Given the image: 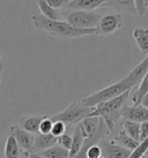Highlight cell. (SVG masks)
Here are the masks:
<instances>
[{
    "label": "cell",
    "instance_id": "cell-9",
    "mask_svg": "<svg viewBox=\"0 0 148 158\" xmlns=\"http://www.w3.org/2000/svg\"><path fill=\"white\" fill-rule=\"evenodd\" d=\"M122 118L133 123H148V109L139 105H126L122 111Z\"/></svg>",
    "mask_w": 148,
    "mask_h": 158
},
{
    "label": "cell",
    "instance_id": "cell-36",
    "mask_svg": "<svg viewBox=\"0 0 148 158\" xmlns=\"http://www.w3.org/2000/svg\"><path fill=\"white\" fill-rule=\"evenodd\" d=\"M98 158H104V157H103V156H101V157H98Z\"/></svg>",
    "mask_w": 148,
    "mask_h": 158
},
{
    "label": "cell",
    "instance_id": "cell-6",
    "mask_svg": "<svg viewBox=\"0 0 148 158\" xmlns=\"http://www.w3.org/2000/svg\"><path fill=\"white\" fill-rule=\"evenodd\" d=\"M124 24L123 16L119 13H111L107 15H102L100 22L96 27V35L110 36L119 30Z\"/></svg>",
    "mask_w": 148,
    "mask_h": 158
},
{
    "label": "cell",
    "instance_id": "cell-3",
    "mask_svg": "<svg viewBox=\"0 0 148 158\" xmlns=\"http://www.w3.org/2000/svg\"><path fill=\"white\" fill-rule=\"evenodd\" d=\"M133 88H134V85H133V83L131 82V80L128 79V76L126 75L124 79L119 80L117 82L110 84V85L101 89L98 91L94 92L92 95H88V96L83 97L82 99L80 101V103L83 106L94 107V106H96L100 103L110 101L112 98H116V97L123 95L124 92L131 91Z\"/></svg>",
    "mask_w": 148,
    "mask_h": 158
},
{
    "label": "cell",
    "instance_id": "cell-34",
    "mask_svg": "<svg viewBox=\"0 0 148 158\" xmlns=\"http://www.w3.org/2000/svg\"><path fill=\"white\" fill-rule=\"evenodd\" d=\"M28 158H45V157H43V156H41L38 154H30L28 156Z\"/></svg>",
    "mask_w": 148,
    "mask_h": 158
},
{
    "label": "cell",
    "instance_id": "cell-15",
    "mask_svg": "<svg viewBox=\"0 0 148 158\" xmlns=\"http://www.w3.org/2000/svg\"><path fill=\"white\" fill-rule=\"evenodd\" d=\"M22 156H24L23 151L20 149V147H19L16 140L14 139V136L9 133L6 137L2 158H21Z\"/></svg>",
    "mask_w": 148,
    "mask_h": 158
},
{
    "label": "cell",
    "instance_id": "cell-33",
    "mask_svg": "<svg viewBox=\"0 0 148 158\" xmlns=\"http://www.w3.org/2000/svg\"><path fill=\"white\" fill-rule=\"evenodd\" d=\"M2 69H4V64H2V54H1V52H0V84H1V81H2V79H1Z\"/></svg>",
    "mask_w": 148,
    "mask_h": 158
},
{
    "label": "cell",
    "instance_id": "cell-27",
    "mask_svg": "<svg viewBox=\"0 0 148 158\" xmlns=\"http://www.w3.org/2000/svg\"><path fill=\"white\" fill-rule=\"evenodd\" d=\"M52 127H53V121L50 118L45 117L42 120L41 125H39V133L41 134H51Z\"/></svg>",
    "mask_w": 148,
    "mask_h": 158
},
{
    "label": "cell",
    "instance_id": "cell-21",
    "mask_svg": "<svg viewBox=\"0 0 148 158\" xmlns=\"http://www.w3.org/2000/svg\"><path fill=\"white\" fill-rule=\"evenodd\" d=\"M38 155H41V156H43L45 158H70L68 150L60 147L59 144L52 145L49 149L39 152Z\"/></svg>",
    "mask_w": 148,
    "mask_h": 158
},
{
    "label": "cell",
    "instance_id": "cell-32",
    "mask_svg": "<svg viewBox=\"0 0 148 158\" xmlns=\"http://www.w3.org/2000/svg\"><path fill=\"white\" fill-rule=\"evenodd\" d=\"M140 104L144 106V107L148 109V92L144 96V98H142V101H141V103H140Z\"/></svg>",
    "mask_w": 148,
    "mask_h": 158
},
{
    "label": "cell",
    "instance_id": "cell-35",
    "mask_svg": "<svg viewBox=\"0 0 148 158\" xmlns=\"http://www.w3.org/2000/svg\"><path fill=\"white\" fill-rule=\"evenodd\" d=\"M145 6H146V9H148V0H145Z\"/></svg>",
    "mask_w": 148,
    "mask_h": 158
},
{
    "label": "cell",
    "instance_id": "cell-14",
    "mask_svg": "<svg viewBox=\"0 0 148 158\" xmlns=\"http://www.w3.org/2000/svg\"><path fill=\"white\" fill-rule=\"evenodd\" d=\"M107 0H72L67 8L76 10H88L94 12L100 7H104Z\"/></svg>",
    "mask_w": 148,
    "mask_h": 158
},
{
    "label": "cell",
    "instance_id": "cell-12",
    "mask_svg": "<svg viewBox=\"0 0 148 158\" xmlns=\"http://www.w3.org/2000/svg\"><path fill=\"white\" fill-rule=\"evenodd\" d=\"M104 7L120 12V13H126L131 15H137V6H135V0H107Z\"/></svg>",
    "mask_w": 148,
    "mask_h": 158
},
{
    "label": "cell",
    "instance_id": "cell-10",
    "mask_svg": "<svg viewBox=\"0 0 148 158\" xmlns=\"http://www.w3.org/2000/svg\"><path fill=\"white\" fill-rule=\"evenodd\" d=\"M109 133H110L109 129L107 128L104 121L100 118V123H98V128H97L96 133L93 136H90V137H88V139L85 140L82 149L80 150V152L76 156H74L73 158H87L86 157V150H87L88 147H90L93 144H97L102 139H105V136L108 135Z\"/></svg>",
    "mask_w": 148,
    "mask_h": 158
},
{
    "label": "cell",
    "instance_id": "cell-17",
    "mask_svg": "<svg viewBox=\"0 0 148 158\" xmlns=\"http://www.w3.org/2000/svg\"><path fill=\"white\" fill-rule=\"evenodd\" d=\"M36 5L38 7L41 15L49 20H54V21H63V16L59 10L53 9L50 5L46 2V0H35Z\"/></svg>",
    "mask_w": 148,
    "mask_h": 158
},
{
    "label": "cell",
    "instance_id": "cell-25",
    "mask_svg": "<svg viewBox=\"0 0 148 158\" xmlns=\"http://www.w3.org/2000/svg\"><path fill=\"white\" fill-rule=\"evenodd\" d=\"M67 131V126H66L64 123H60V121H53V127L52 131H51V134H52L54 137H59L63 134H65Z\"/></svg>",
    "mask_w": 148,
    "mask_h": 158
},
{
    "label": "cell",
    "instance_id": "cell-31",
    "mask_svg": "<svg viewBox=\"0 0 148 158\" xmlns=\"http://www.w3.org/2000/svg\"><path fill=\"white\" fill-rule=\"evenodd\" d=\"M146 137H148V123H140V141L145 140Z\"/></svg>",
    "mask_w": 148,
    "mask_h": 158
},
{
    "label": "cell",
    "instance_id": "cell-13",
    "mask_svg": "<svg viewBox=\"0 0 148 158\" xmlns=\"http://www.w3.org/2000/svg\"><path fill=\"white\" fill-rule=\"evenodd\" d=\"M44 118L45 115H23L19 119L18 126L26 132L37 134L39 133V125Z\"/></svg>",
    "mask_w": 148,
    "mask_h": 158
},
{
    "label": "cell",
    "instance_id": "cell-2",
    "mask_svg": "<svg viewBox=\"0 0 148 158\" xmlns=\"http://www.w3.org/2000/svg\"><path fill=\"white\" fill-rule=\"evenodd\" d=\"M130 95L131 91H126L116 98L97 104L93 107V111L89 117L101 118L104 121L109 132H113L119 119L122 118V111L124 109V106H126Z\"/></svg>",
    "mask_w": 148,
    "mask_h": 158
},
{
    "label": "cell",
    "instance_id": "cell-18",
    "mask_svg": "<svg viewBox=\"0 0 148 158\" xmlns=\"http://www.w3.org/2000/svg\"><path fill=\"white\" fill-rule=\"evenodd\" d=\"M133 38L140 52L148 56V28H135L133 30Z\"/></svg>",
    "mask_w": 148,
    "mask_h": 158
},
{
    "label": "cell",
    "instance_id": "cell-28",
    "mask_svg": "<svg viewBox=\"0 0 148 158\" xmlns=\"http://www.w3.org/2000/svg\"><path fill=\"white\" fill-rule=\"evenodd\" d=\"M57 144H59L63 148L70 150L71 145H72V135H70L68 133L63 134V135L57 139Z\"/></svg>",
    "mask_w": 148,
    "mask_h": 158
},
{
    "label": "cell",
    "instance_id": "cell-19",
    "mask_svg": "<svg viewBox=\"0 0 148 158\" xmlns=\"http://www.w3.org/2000/svg\"><path fill=\"white\" fill-rule=\"evenodd\" d=\"M83 142H85V139L80 132L79 125H75V127L73 129V134H72V145H71V149L68 150L70 158H73L74 156H76L80 152V150L82 149L83 147Z\"/></svg>",
    "mask_w": 148,
    "mask_h": 158
},
{
    "label": "cell",
    "instance_id": "cell-16",
    "mask_svg": "<svg viewBox=\"0 0 148 158\" xmlns=\"http://www.w3.org/2000/svg\"><path fill=\"white\" fill-rule=\"evenodd\" d=\"M98 123H100V118H97V117H87L86 119H83L81 123H78L80 132L85 140L95 134L98 128Z\"/></svg>",
    "mask_w": 148,
    "mask_h": 158
},
{
    "label": "cell",
    "instance_id": "cell-24",
    "mask_svg": "<svg viewBox=\"0 0 148 158\" xmlns=\"http://www.w3.org/2000/svg\"><path fill=\"white\" fill-rule=\"evenodd\" d=\"M147 150H148V137H146L145 140L140 141L139 145L131 152L130 158H144Z\"/></svg>",
    "mask_w": 148,
    "mask_h": 158
},
{
    "label": "cell",
    "instance_id": "cell-1",
    "mask_svg": "<svg viewBox=\"0 0 148 158\" xmlns=\"http://www.w3.org/2000/svg\"><path fill=\"white\" fill-rule=\"evenodd\" d=\"M31 22L35 29L46 32L51 37L59 40H71L85 36L96 35V29H76L66 21H54L44 18L43 15H33Z\"/></svg>",
    "mask_w": 148,
    "mask_h": 158
},
{
    "label": "cell",
    "instance_id": "cell-23",
    "mask_svg": "<svg viewBox=\"0 0 148 158\" xmlns=\"http://www.w3.org/2000/svg\"><path fill=\"white\" fill-rule=\"evenodd\" d=\"M123 131L128 136H131L133 140L138 142L140 141V123L128 121V120H123Z\"/></svg>",
    "mask_w": 148,
    "mask_h": 158
},
{
    "label": "cell",
    "instance_id": "cell-7",
    "mask_svg": "<svg viewBox=\"0 0 148 158\" xmlns=\"http://www.w3.org/2000/svg\"><path fill=\"white\" fill-rule=\"evenodd\" d=\"M9 133L16 140L20 149L24 154V157H28L31 154V150H33V144H34V140H35V134H31L29 132L23 131L22 128L19 127L18 125L12 126V127L9 128Z\"/></svg>",
    "mask_w": 148,
    "mask_h": 158
},
{
    "label": "cell",
    "instance_id": "cell-22",
    "mask_svg": "<svg viewBox=\"0 0 148 158\" xmlns=\"http://www.w3.org/2000/svg\"><path fill=\"white\" fill-rule=\"evenodd\" d=\"M147 92H148V72L146 73L142 81L138 85L137 90L132 95V103H133V105H139L140 103H141V101H142L144 96Z\"/></svg>",
    "mask_w": 148,
    "mask_h": 158
},
{
    "label": "cell",
    "instance_id": "cell-8",
    "mask_svg": "<svg viewBox=\"0 0 148 158\" xmlns=\"http://www.w3.org/2000/svg\"><path fill=\"white\" fill-rule=\"evenodd\" d=\"M97 144L101 147L102 156L104 158H130L132 152L117 144L115 141H109L105 139H102Z\"/></svg>",
    "mask_w": 148,
    "mask_h": 158
},
{
    "label": "cell",
    "instance_id": "cell-29",
    "mask_svg": "<svg viewBox=\"0 0 148 158\" xmlns=\"http://www.w3.org/2000/svg\"><path fill=\"white\" fill-rule=\"evenodd\" d=\"M102 156V150L98 144H93L88 147L86 150V157L87 158H98Z\"/></svg>",
    "mask_w": 148,
    "mask_h": 158
},
{
    "label": "cell",
    "instance_id": "cell-4",
    "mask_svg": "<svg viewBox=\"0 0 148 158\" xmlns=\"http://www.w3.org/2000/svg\"><path fill=\"white\" fill-rule=\"evenodd\" d=\"M63 20L76 29H96L102 14L88 10H76L66 8L61 10Z\"/></svg>",
    "mask_w": 148,
    "mask_h": 158
},
{
    "label": "cell",
    "instance_id": "cell-20",
    "mask_svg": "<svg viewBox=\"0 0 148 158\" xmlns=\"http://www.w3.org/2000/svg\"><path fill=\"white\" fill-rule=\"evenodd\" d=\"M113 141H115L117 144H119L120 147L125 148V149L130 150V151H133V150L139 145V142H138V141L133 140V139H132L131 136L127 135L123 129L116 135V137L113 139Z\"/></svg>",
    "mask_w": 148,
    "mask_h": 158
},
{
    "label": "cell",
    "instance_id": "cell-5",
    "mask_svg": "<svg viewBox=\"0 0 148 158\" xmlns=\"http://www.w3.org/2000/svg\"><path fill=\"white\" fill-rule=\"evenodd\" d=\"M92 111L93 107L83 106L80 102L79 103L78 102H73L68 105V107H66L64 111L50 117V119L52 121L64 123L66 126H72V125H78L79 123L82 121L83 119L89 117Z\"/></svg>",
    "mask_w": 148,
    "mask_h": 158
},
{
    "label": "cell",
    "instance_id": "cell-26",
    "mask_svg": "<svg viewBox=\"0 0 148 158\" xmlns=\"http://www.w3.org/2000/svg\"><path fill=\"white\" fill-rule=\"evenodd\" d=\"M72 0H46V2H48L53 9H56V10H64V9L67 8V6L70 4Z\"/></svg>",
    "mask_w": 148,
    "mask_h": 158
},
{
    "label": "cell",
    "instance_id": "cell-30",
    "mask_svg": "<svg viewBox=\"0 0 148 158\" xmlns=\"http://www.w3.org/2000/svg\"><path fill=\"white\" fill-rule=\"evenodd\" d=\"M135 6H137V16L142 18L146 13V6H145V0H135Z\"/></svg>",
    "mask_w": 148,
    "mask_h": 158
},
{
    "label": "cell",
    "instance_id": "cell-11",
    "mask_svg": "<svg viewBox=\"0 0 148 158\" xmlns=\"http://www.w3.org/2000/svg\"><path fill=\"white\" fill-rule=\"evenodd\" d=\"M57 139L58 137H54L52 134H41V133L35 134L31 154H39L44 150L49 149L50 147L57 144Z\"/></svg>",
    "mask_w": 148,
    "mask_h": 158
}]
</instances>
